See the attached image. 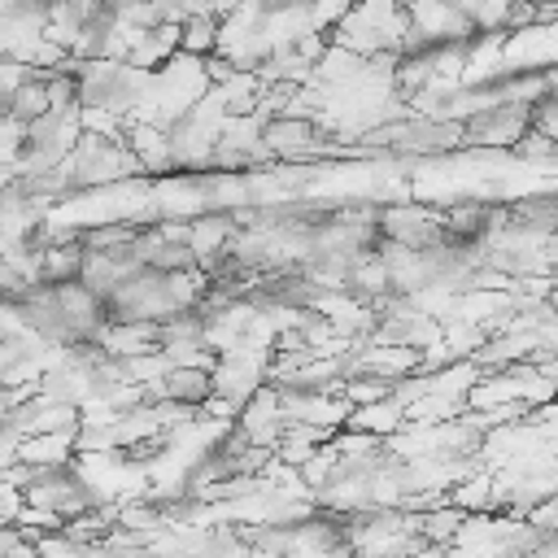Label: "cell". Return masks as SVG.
<instances>
[{"label":"cell","mask_w":558,"mask_h":558,"mask_svg":"<svg viewBox=\"0 0 558 558\" xmlns=\"http://www.w3.org/2000/svg\"><path fill=\"white\" fill-rule=\"evenodd\" d=\"M157 397L179 405V410H201L214 397V371L209 366H192V362H174L166 366V375L157 379Z\"/></svg>","instance_id":"277c9868"},{"label":"cell","mask_w":558,"mask_h":558,"mask_svg":"<svg viewBox=\"0 0 558 558\" xmlns=\"http://www.w3.org/2000/svg\"><path fill=\"white\" fill-rule=\"evenodd\" d=\"M523 135H527V100L480 105L462 122V140H471V144H519Z\"/></svg>","instance_id":"7a4b0ae2"},{"label":"cell","mask_w":558,"mask_h":558,"mask_svg":"<svg viewBox=\"0 0 558 558\" xmlns=\"http://www.w3.org/2000/svg\"><path fill=\"white\" fill-rule=\"evenodd\" d=\"M0 65H4V52H0Z\"/></svg>","instance_id":"52a82bcc"},{"label":"cell","mask_w":558,"mask_h":558,"mask_svg":"<svg viewBox=\"0 0 558 558\" xmlns=\"http://www.w3.org/2000/svg\"><path fill=\"white\" fill-rule=\"evenodd\" d=\"M510 4H523L527 9V4H545V0H510Z\"/></svg>","instance_id":"8992f818"},{"label":"cell","mask_w":558,"mask_h":558,"mask_svg":"<svg viewBox=\"0 0 558 558\" xmlns=\"http://www.w3.org/2000/svg\"><path fill=\"white\" fill-rule=\"evenodd\" d=\"M257 140H262V153H279V157H310L323 144L318 126L310 118H296V113L266 118L262 131H257Z\"/></svg>","instance_id":"3957f363"},{"label":"cell","mask_w":558,"mask_h":558,"mask_svg":"<svg viewBox=\"0 0 558 558\" xmlns=\"http://www.w3.org/2000/svg\"><path fill=\"white\" fill-rule=\"evenodd\" d=\"M174 44H179L183 52H192V57L214 52V48H218V17H209V13H187V17L179 22V31H174Z\"/></svg>","instance_id":"5b68a950"},{"label":"cell","mask_w":558,"mask_h":558,"mask_svg":"<svg viewBox=\"0 0 558 558\" xmlns=\"http://www.w3.org/2000/svg\"><path fill=\"white\" fill-rule=\"evenodd\" d=\"M379 227V240L405 248V253H427L445 240V218L432 214V209H414V205H397V209H384L375 218Z\"/></svg>","instance_id":"6da1fadb"}]
</instances>
